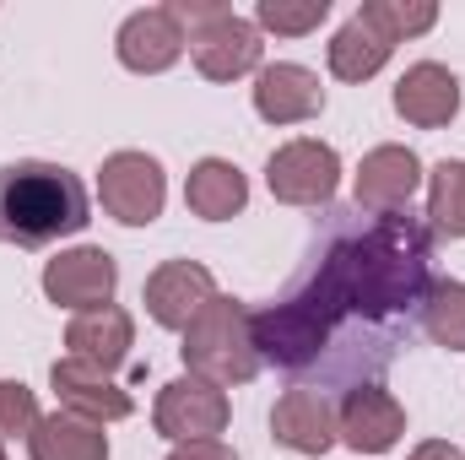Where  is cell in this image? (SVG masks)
<instances>
[{
	"label": "cell",
	"mask_w": 465,
	"mask_h": 460,
	"mask_svg": "<svg viewBox=\"0 0 465 460\" xmlns=\"http://www.w3.org/2000/svg\"><path fill=\"white\" fill-rule=\"evenodd\" d=\"M341 309L362 320H390L428 298V228L411 212L379 217L362 238H341L320 260Z\"/></svg>",
	"instance_id": "cell-1"
},
{
	"label": "cell",
	"mask_w": 465,
	"mask_h": 460,
	"mask_svg": "<svg viewBox=\"0 0 465 460\" xmlns=\"http://www.w3.org/2000/svg\"><path fill=\"white\" fill-rule=\"evenodd\" d=\"M87 228V185L60 163H5L0 168V238L16 249H44Z\"/></svg>",
	"instance_id": "cell-2"
},
{
	"label": "cell",
	"mask_w": 465,
	"mask_h": 460,
	"mask_svg": "<svg viewBox=\"0 0 465 460\" xmlns=\"http://www.w3.org/2000/svg\"><path fill=\"white\" fill-rule=\"evenodd\" d=\"M249 325H254V352H260V363L309 368V363H320V352L331 346L336 325H341V309H336V304L325 298V287L309 276V282H298L282 304L249 315Z\"/></svg>",
	"instance_id": "cell-3"
},
{
	"label": "cell",
	"mask_w": 465,
	"mask_h": 460,
	"mask_svg": "<svg viewBox=\"0 0 465 460\" xmlns=\"http://www.w3.org/2000/svg\"><path fill=\"white\" fill-rule=\"evenodd\" d=\"M184 363L190 374L212 379V385H249L260 374V352H254V325H249V309L238 298H212L190 331H184Z\"/></svg>",
	"instance_id": "cell-4"
},
{
	"label": "cell",
	"mask_w": 465,
	"mask_h": 460,
	"mask_svg": "<svg viewBox=\"0 0 465 460\" xmlns=\"http://www.w3.org/2000/svg\"><path fill=\"white\" fill-rule=\"evenodd\" d=\"M168 11H173L179 27H190L184 44H190L206 82H232V76L260 65V27L243 22L232 5H223V0H173Z\"/></svg>",
	"instance_id": "cell-5"
},
{
	"label": "cell",
	"mask_w": 465,
	"mask_h": 460,
	"mask_svg": "<svg viewBox=\"0 0 465 460\" xmlns=\"http://www.w3.org/2000/svg\"><path fill=\"white\" fill-rule=\"evenodd\" d=\"M98 195H104V212L124 223V228H146L163 217V201H168V179H163V163L146 157V152H114L98 174Z\"/></svg>",
	"instance_id": "cell-6"
},
{
	"label": "cell",
	"mask_w": 465,
	"mask_h": 460,
	"mask_svg": "<svg viewBox=\"0 0 465 460\" xmlns=\"http://www.w3.org/2000/svg\"><path fill=\"white\" fill-rule=\"evenodd\" d=\"M265 185L287 206H325L336 195V185H341V157H336V146L309 141V135L303 141H287V146L271 152Z\"/></svg>",
	"instance_id": "cell-7"
},
{
	"label": "cell",
	"mask_w": 465,
	"mask_h": 460,
	"mask_svg": "<svg viewBox=\"0 0 465 460\" xmlns=\"http://www.w3.org/2000/svg\"><path fill=\"white\" fill-rule=\"evenodd\" d=\"M152 423L163 439L173 445H190V439H217L228 428V395L223 385L201 379V374H184L173 385H163L157 406H152Z\"/></svg>",
	"instance_id": "cell-8"
},
{
	"label": "cell",
	"mask_w": 465,
	"mask_h": 460,
	"mask_svg": "<svg viewBox=\"0 0 465 460\" xmlns=\"http://www.w3.org/2000/svg\"><path fill=\"white\" fill-rule=\"evenodd\" d=\"M114 287H119L114 255H109V249H93V244L65 249V255H54V260L44 265V293H49V304L76 309V315L104 309V304L114 298Z\"/></svg>",
	"instance_id": "cell-9"
},
{
	"label": "cell",
	"mask_w": 465,
	"mask_h": 460,
	"mask_svg": "<svg viewBox=\"0 0 465 460\" xmlns=\"http://www.w3.org/2000/svg\"><path fill=\"white\" fill-rule=\"evenodd\" d=\"M336 434L357 455H384L406 434V412L384 385H357V390H347V401L336 412Z\"/></svg>",
	"instance_id": "cell-10"
},
{
	"label": "cell",
	"mask_w": 465,
	"mask_h": 460,
	"mask_svg": "<svg viewBox=\"0 0 465 460\" xmlns=\"http://www.w3.org/2000/svg\"><path fill=\"white\" fill-rule=\"evenodd\" d=\"M217 298V282L195 260H168L146 276V315L168 331H190V320Z\"/></svg>",
	"instance_id": "cell-11"
},
{
	"label": "cell",
	"mask_w": 465,
	"mask_h": 460,
	"mask_svg": "<svg viewBox=\"0 0 465 460\" xmlns=\"http://www.w3.org/2000/svg\"><path fill=\"white\" fill-rule=\"evenodd\" d=\"M417 185H422V163H417L411 146H373L357 168V206H368L379 217L406 212Z\"/></svg>",
	"instance_id": "cell-12"
},
{
	"label": "cell",
	"mask_w": 465,
	"mask_h": 460,
	"mask_svg": "<svg viewBox=\"0 0 465 460\" xmlns=\"http://www.w3.org/2000/svg\"><path fill=\"white\" fill-rule=\"evenodd\" d=\"M49 385L65 401V412H76L87 423H119V417H130V395L119 390L104 368H93L82 357H60L49 368Z\"/></svg>",
	"instance_id": "cell-13"
},
{
	"label": "cell",
	"mask_w": 465,
	"mask_h": 460,
	"mask_svg": "<svg viewBox=\"0 0 465 460\" xmlns=\"http://www.w3.org/2000/svg\"><path fill=\"white\" fill-rule=\"evenodd\" d=\"M271 434L276 445L298 450V455H325L336 445V406L325 401V390H287L271 412Z\"/></svg>",
	"instance_id": "cell-14"
},
{
	"label": "cell",
	"mask_w": 465,
	"mask_h": 460,
	"mask_svg": "<svg viewBox=\"0 0 465 460\" xmlns=\"http://www.w3.org/2000/svg\"><path fill=\"white\" fill-rule=\"evenodd\" d=\"M114 49H119V65H130V71H141V76H157V71H168V65L184 55V27L173 22L168 5L135 11V16L119 27Z\"/></svg>",
	"instance_id": "cell-15"
},
{
	"label": "cell",
	"mask_w": 465,
	"mask_h": 460,
	"mask_svg": "<svg viewBox=\"0 0 465 460\" xmlns=\"http://www.w3.org/2000/svg\"><path fill=\"white\" fill-rule=\"evenodd\" d=\"M395 115L406 119V125H422V130L450 125V119L460 115V82H455V71H444L433 60L411 65L395 82Z\"/></svg>",
	"instance_id": "cell-16"
},
{
	"label": "cell",
	"mask_w": 465,
	"mask_h": 460,
	"mask_svg": "<svg viewBox=\"0 0 465 460\" xmlns=\"http://www.w3.org/2000/svg\"><path fill=\"white\" fill-rule=\"evenodd\" d=\"M254 109L271 125H298V119H314L325 109V87L303 65H265L254 76Z\"/></svg>",
	"instance_id": "cell-17"
},
{
	"label": "cell",
	"mask_w": 465,
	"mask_h": 460,
	"mask_svg": "<svg viewBox=\"0 0 465 460\" xmlns=\"http://www.w3.org/2000/svg\"><path fill=\"white\" fill-rule=\"evenodd\" d=\"M130 336H135L130 315L114 309V304H104V309H87V315H76V320H71L65 346H71V357H82V363H93V368L114 374L119 363L130 357Z\"/></svg>",
	"instance_id": "cell-18"
},
{
	"label": "cell",
	"mask_w": 465,
	"mask_h": 460,
	"mask_svg": "<svg viewBox=\"0 0 465 460\" xmlns=\"http://www.w3.org/2000/svg\"><path fill=\"white\" fill-rule=\"evenodd\" d=\"M27 450L33 460H109V434L104 423L54 412V417H38V428L27 434Z\"/></svg>",
	"instance_id": "cell-19"
},
{
	"label": "cell",
	"mask_w": 465,
	"mask_h": 460,
	"mask_svg": "<svg viewBox=\"0 0 465 460\" xmlns=\"http://www.w3.org/2000/svg\"><path fill=\"white\" fill-rule=\"evenodd\" d=\"M184 201H190V212H195V217H206V223H228V217L243 212L249 185H243V174L232 168L228 157H201V163L190 168Z\"/></svg>",
	"instance_id": "cell-20"
},
{
	"label": "cell",
	"mask_w": 465,
	"mask_h": 460,
	"mask_svg": "<svg viewBox=\"0 0 465 460\" xmlns=\"http://www.w3.org/2000/svg\"><path fill=\"white\" fill-rule=\"evenodd\" d=\"M390 38L379 33V27H368L362 16H351L347 27L331 38V71L341 76V82H368L384 60H390Z\"/></svg>",
	"instance_id": "cell-21"
},
{
	"label": "cell",
	"mask_w": 465,
	"mask_h": 460,
	"mask_svg": "<svg viewBox=\"0 0 465 460\" xmlns=\"http://www.w3.org/2000/svg\"><path fill=\"white\" fill-rule=\"evenodd\" d=\"M422 331L439 346H450V352H465V282L444 276V282L428 287V298H422Z\"/></svg>",
	"instance_id": "cell-22"
},
{
	"label": "cell",
	"mask_w": 465,
	"mask_h": 460,
	"mask_svg": "<svg viewBox=\"0 0 465 460\" xmlns=\"http://www.w3.org/2000/svg\"><path fill=\"white\" fill-rule=\"evenodd\" d=\"M428 217L444 238H465V163L444 157L433 168V190H428Z\"/></svg>",
	"instance_id": "cell-23"
},
{
	"label": "cell",
	"mask_w": 465,
	"mask_h": 460,
	"mask_svg": "<svg viewBox=\"0 0 465 460\" xmlns=\"http://www.w3.org/2000/svg\"><path fill=\"white\" fill-rule=\"evenodd\" d=\"M357 16L368 27H379L390 44H401V38H417V33L433 27L439 22V5H428V0H368Z\"/></svg>",
	"instance_id": "cell-24"
},
{
	"label": "cell",
	"mask_w": 465,
	"mask_h": 460,
	"mask_svg": "<svg viewBox=\"0 0 465 460\" xmlns=\"http://www.w3.org/2000/svg\"><path fill=\"white\" fill-rule=\"evenodd\" d=\"M325 16H331V0H260L254 5V22L271 27V33H282V38H303Z\"/></svg>",
	"instance_id": "cell-25"
},
{
	"label": "cell",
	"mask_w": 465,
	"mask_h": 460,
	"mask_svg": "<svg viewBox=\"0 0 465 460\" xmlns=\"http://www.w3.org/2000/svg\"><path fill=\"white\" fill-rule=\"evenodd\" d=\"M38 428V401L22 379H0V439H22Z\"/></svg>",
	"instance_id": "cell-26"
},
{
	"label": "cell",
	"mask_w": 465,
	"mask_h": 460,
	"mask_svg": "<svg viewBox=\"0 0 465 460\" xmlns=\"http://www.w3.org/2000/svg\"><path fill=\"white\" fill-rule=\"evenodd\" d=\"M168 460H238V455H232L223 439H190V445H173Z\"/></svg>",
	"instance_id": "cell-27"
},
{
	"label": "cell",
	"mask_w": 465,
	"mask_h": 460,
	"mask_svg": "<svg viewBox=\"0 0 465 460\" xmlns=\"http://www.w3.org/2000/svg\"><path fill=\"white\" fill-rule=\"evenodd\" d=\"M406 460H465V455L450 445V439H428V445H417Z\"/></svg>",
	"instance_id": "cell-28"
},
{
	"label": "cell",
	"mask_w": 465,
	"mask_h": 460,
	"mask_svg": "<svg viewBox=\"0 0 465 460\" xmlns=\"http://www.w3.org/2000/svg\"><path fill=\"white\" fill-rule=\"evenodd\" d=\"M0 460H5V455H0Z\"/></svg>",
	"instance_id": "cell-29"
}]
</instances>
